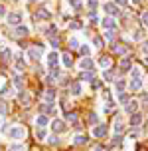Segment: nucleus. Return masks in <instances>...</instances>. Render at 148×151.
Instances as JSON below:
<instances>
[{"label": "nucleus", "instance_id": "2eb2a0df", "mask_svg": "<svg viewBox=\"0 0 148 151\" xmlns=\"http://www.w3.org/2000/svg\"><path fill=\"white\" fill-rule=\"evenodd\" d=\"M99 64H101V68H109V66H111V58H107V56H103V58L99 60Z\"/></svg>", "mask_w": 148, "mask_h": 151}, {"label": "nucleus", "instance_id": "79ce46f5", "mask_svg": "<svg viewBox=\"0 0 148 151\" xmlns=\"http://www.w3.org/2000/svg\"><path fill=\"white\" fill-rule=\"evenodd\" d=\"M142 50H144V52L148 54V42H144V48H142Z\"/></svg>", "mask_w": 148, "mask_h": 151}, {"label": "nucleus", "instance_id": "f3484780", "mask_svg": "<svg viewBox=\"0 0 148 151\" xmlns=\"http://www.w3.org/2000/svg\"><path fill=\"white\" fill-rule=\"evenodd\" d=\"M71 93H75V96H77V93H81V86H79L77 82L71 83Z\"/></svg>", "mask_w": 148, "mask_h": 151}, {"label": "nucleus", "instance_id": "f257e3e1", "mask_svg": "<svg viewBox=\"0 0 148 151\" xmlns=\"http://www.w3.org/2000/svg\"><path fill=\"white\" fill-rule=\"evenodd\" d=\"M24 135H26V129L20 127V125H16V127L10 129V137H12V139H24Z\"/></svg>", "mask_w": 148, "mask_h": 151}, {"label": "nucleus", "instance_id": "bb28decb", "mask_svg": "<svg viewBox=\"0 0 148 151\" xmlns=\"http://www.w3.org/2000/svg\"><path fill=\"white\" fill-rule=\"evenodd\" d=\"M120 68L128 70V68H130V60H123V62H120Z\"/></svg>", "mask_w": 148, "mask_h": 151}, {"label": "nucleus", "instance_id": "dca6fc26", "mask_svg": "<svg viewBox=\"0 0 148 151\" xmlns=\"http://www.w3.org/2000/svg\"><path fill=\"white\" fill-rule=\"evenodd\" d=\"M63 64H65L67 68L73 64V58H71V54H63Z\"/></svg>", "mask_w": 148, "mask_h": 151}, {"label": "nucleus", "instance_id": "c9c22d12", "mask_svg": "<svg viewBox=\"0 0 148 151\" xmlns=\"http://www.w3.org/2000/svg\"><path fill=\"white\" fill-rule=\"evenodd\" d=\"M142 24H144V26H148V12H144V14H142Z\"/></svg>", "mask_w": 148, "mask_h": 151}, {"label": "nucleus", "instance_id": "ea45409f", "mask_svg": "<svg viewBox=\"0 0 148 151\" xmlns=\"http://www.w3.org/2000/svg\"><path fill=\"white\" fill-rule=\"evenodd\" d=\"M97 6V0H89V8H95Z\"/></svg>", "mask_w": 148, "mask_h": 151}, {"label": "nucleus", "instance_id": "c756f323", "mask_svg": "<svg viewBox=\"0 0 148 151\" xmlns=\"http://www.w3.org/2000/svg\"><path fill=\"white\" fill-rule=\"evenodd\" d=\"M118 99H120V101H123V104H126V101H128V96H126V93H123V91H120V96H118Z\"/></svg>", "mask_w": 148, "mask_h": 151}, {"label": "nucleus", "instance_id": "393cba45", "mask_svg": "<svg viewBox=\"0 0 148 151\" xmlns=\"http://www.w3.org/2000/svg\"><path fill=\"white\" fill-rule=\"evenodd\" d=\"M8 151H24V145H20V143H18V145H10V149H8Z\"/></svg>", "mask_w": 148, "mask_h": 151}, {"label": "nucleus", "instance_id": "ddd939ff", "mask_svg": "<svg viewBox=\"0 0 148 151\" xmlns=\"http://www.w3.org/2000/svg\"><path fill=\"white\" fill-rule=\"evenodd\" d=\"M36 18H50V12H47L45 8H40L36 12Z\"/></svg>", "mask_w": 148, "mask_h": 151}, {"label": "nucleus", "instance_id": "412c9836", "mask_svg": "<svg viewBox=\"0 0 148 151\" xmlns=\"http://www.w3.org/2000/svg\"><path fill=\"white\" fill-rule=\"evenodd\" d=\"M140 86H142L140 78H138V80H132V82H130V88H132V90H140Z\"/></svg>", "mask_w": 148, "mask_h": 151}, {"label": "nucleus", "instance_id": "b1692460", "mask_svg": "<svg viewBox=\"0 0 148 151\" xmlns=\"http://www.w3.org/2000/svg\"><path fill=\"white\" fill-rule=\"evenodd\" d=\"M97 113H91V115H89V123H91V125H99V123H97Z\"/></svg>", "mask_w": 148, "mask_h": 151}, {"label": "nucleus", "instance_id": "0eeeda50", "mask_svg": "<svg viewBox=\"0 0 148 151\" xmlns=\"http://www.w3.org/2000/svg\"><path fill=\"white\" fill-rule=\"evenodd\" d=\"M8 22H10V24H20V22H22V14H18V12L10 14V16H8Z\"/></svg>", "mask_w": 148, "mask_h": 151}, {"label": "nucleus", "instance_id": "e433bc0d", "mask_svg": "<svg viewBox=\"0 0 148 151\" xmlns=\"http://www.w3.org/2000/svg\"><path fill=\"white\" fill-rule=\"evenodd\" d=\"M69 28H73V30H77V28H79V22H69Z\"/></svg>", "mask_w": 148, "mask_h": 151}, {"label": "nucleus", "instance_id": "2f4dec72", "mask_svg": "<svg viewBox=\"0 0 148 151\" xmlns=\"http://www.w3.org/2000/svg\"><path fill=\"white\" fill-rule=\"evenodd\" d=\"M47 141H50V143H52V145H57V143H59V139H57V137H55V135H52V137H50V139H47Z\"/></svg>", "mask_w": 148, "mask_h": 151}, {"label": "nucleus", "instance_id": "a211bd4d", "mask_svg": "<svg viewBox=\"0 0 148 151\" xmlns=\"http://www.w3.org/2000/svg\"><path fill=\"white\" fill-rule=\"evenodd\" d=\"M113 50H115V52H117V54H125L126 52V50H128V48H126V46H120V44H115V46H113Z\"/></svg>", "mask_w": 148, "mask_h": 151}, {"label": "nucleus", "instance_id": "aec40b11", "mask_svg": "<svg viewBox=\"0 0 148 151\" xmlns=\"http://www.w3.org/2000/svg\"><path fill=\"white\" fill-rule=\"evenodd\" d=\"M105 10H107V12H111V14H118V10L115 8V4H105Z\"/></svg>", "mask_w": 148, "mask_h": 151}, {"label": "nucleus", "instance_id": "f03ea898", "mask_svg": "<svg viewBox=\"0 0 148 151\" xmlns=\"http://www.w3.org/2000/svg\"><path fill=\"white\" fill-rule=\"evenodd\" d=\"M93 135H95V137H105V135H107V125H105V123H99V125H95V129H93Z\"/></svg>", "mask_w": 148, "mask_h": 151}, {"label": "nucleus", "instance_id": "6ab92c4d", "mask_svg": "<svg viewBox=\"0 0 148 151\" xmlns=\"http://www.w3.org/2000/svg\"><path fill=\"white\" fill-rule=\"evenodd\" d=\"M115 24H117V22H115L113 18H105V20H103V26H105V28H113Z\"/></svg>", "mask_w": 148, "mask_h": 151}, {"label": "nucleus", "instance_id": "a878e982", "mask_svg": "<svg viewBox=\"0 0 148 151\" xmlns=\"http://www.w3.org/2000/svg\"><path fill=\"white\" fill-rule=\"evenodd\" d=\"M115 133H123V123H120V121L115 123Z\"/></svg>", "mask_w": 148, "mask_h": 151}, {"label": "nucleus", "instance_id": "423d86ee", "mask_svg": "<svg viewBox=\"0 0 148 151\" xmlns=\"http://www.w3.org/2000/svg\"><path fill=\"white\" fill-rule=\"evenodd\" d=\"M52 129H53V131H57V133H59V131H63V129H65V123H63V121H61V119H55V121H53V123H52Z\"/></svg>", "mask_w": 148, "mask_h": 151}, {"label": "nucleus", "instance_id": "7c9ffc66", "mask_svg": "<svg viewBox=\"0 0 148 151\" xmlns=\"http://www.w3.org/2000/svg\"><path fill=\"white\" fill-rule=\"evenodd\" d=\"M132 76H134V80H138V76H140V68H132Z\"/></svg>", "mask_w": 148, "mask_h": 151}, {"label": "nucleus", "instance_id": "f704fd0d", "mask_svg": "<svg viewBox=\"0 0 148 151\" xmlns=\"http://www.w3.org/2000/svg\"><path fill=\"white\" fill-rule=\"evenodd\" d=\"M89 52H91V50H89V46H83V48H81V54H83V56H89Z\"/></svg>", "mask_w": 148, "mask_h": 151}, {"label": "nucleus", "instance_id": "6e6552de", "mask_svg": "<svg viewBox=\"0 0 148 151\" xmlns=\"http://www.w3.org/2000/svg\"><path fill=\"white\" fill-rule=\"evenodd\" d=\"M36 125H38V127H44V125H47V117H45L44 113H40V115L36 117Z\"/></svg>", "mask_w": 148, "mask_h": 151}, {"label": "nucleus", "instance_id": "7ed1b4c3", "mask_svg": "<svg viewBox=\"0 0 148 151\" xmlns=\"http://www.w3.org/2000/svg\"><path fill=\"white\" fill-rule=\"evenodd\" d=\"M18 99H20V104H24V106H30L32 104V96H30L28 91H20Z\"/></svg>", "mask_w": 148, "mask_h": 151}, {"label": "nucleus", "instance_id": "cd10ccee", "mask_svg": "<svg viewBox=\"0 0 148 151\" xmlns=\"http://www.w3.org/2000/svg\"><path fill=\"white\" fill-rule=\"evenodd\" d=\"M36 135L40 137V139H44V137H45V131H44V127H40V129H36Z\"/></svg>", "mask_w": 148, "mask_h": 151}, {"label": "nucleus", "instance_id": "39448f33", "mask_svg": "<svg viewBox=\"0 0 148 151\" xmlns=\"http://www.w3.org/2000/svg\"><path fill=\"white\" fill-rule=\"evenodd\" d=\"M40 56H42V46L38 44V46H34V48L30 50V58H32V60H38Z\"/></svg>", "mask_w": 148, "mask_h": 151}, {"label": "nucleus", "instance_id": "c85d7f7f", "mask_svg": "<svg viewBox=\"0 0 148 151\" xmlns=\"http://www.w3.org/2000/svg\"><path fill=\"white\" fill-rule=\"evenodd\" d=\"M22 78H14V86H16V88H22Z\"/></svg>", "mask_w": 148, "mask_h": 151}, {"label": "nucleus", "instance_id": "4c0bfd02", "mask_svg": "<svg viewBox=\"0 0 148 151\" xmlns=\"http://www.w3.org/2000/svg\"><path fill=\"white\" fill-rule=\"evenodd\" d=\"M69 44H71V48H77V40H75V38H71V40H69Z\"/></svg>", "mask_w": 148, "mask_h": 151}, {"label": "nucleus", "instance_id": "37998d69", "mask_svg": "<svg viewBox=\"0 0 148 151\" xmlns=\"http://www.w3.org/2000/svg\"><path fill=\"white\" fill-rule=\"evenodd\" d=\"M117 2H118V4H123V6L126 4V0H117Z\"/></svg>", "mask_w": 148, "mask_h": 151}, {"label": "nucleus", "instance_id": "c03bdc74", "mask_svg": "<svg viewBox=\"0 0 148 151\" xmlns=\"http://www.w3.org/2000/svg\"><path fill=\"white\" fill-rule=\"evenodd\" d=\"M134 2H138V0H134Z\"/></svg>", "mask_w": 148, "mask_h": 151}, {"label": "nucleus", "instance_id": "4be33fe9", "mask_svg": "<svg viewBox=\"0 0 148 151\" xmlns=\"http://www.w3.org/2000/svg\"><path fill=\"white\" fill-rule=\"evenodd\" d=\"M65 117H67V121H71V123H77V113H69V111H67V113H65Z\"/></svg>", "mask_w": 148, "mask_h": 151}, {"label": "nucleus", "instance_id": "9b49d317", "mask_svg": "<svg viewBox=\"0 0 148 151\" xmlns=\"http://www.w3.org/2000/svg\"><path fill=\"white\" fill-rule=\"evenodd\" d=\"M79 66H81V70H87V72H91V68H93V64H91L89 58H83V62L79 64Z\"/></svg>", "mask_w": 148, "mask_h": 151}, {"label": "nucleus", "instance_id": "20e7f679", "mask_svg": "<svg viewBox=\"0 0 148 151\" xmlns=\"http://www.w3.org/2000/svg\"><path fill=\"white\" fill-rule=\"evenodd\" d=\"M57 62H59V56H57L55 52H52L50 56H47V64H50V68H52V70L57 66Z\"/></svg>", "mask_w": 148, "mask_h": 151}, {"label": "nucleus", "instance_id": "f8f14e48", "mask_svg": "<svg viewBox=\"0 0 148 151\" xmlns=\"http://www.w3.org/2000/svg\"><path fill=\"white\" fill-rule=\"evenodd\" d=\"M42 113H55V107L52 106V104H47V106H42Z\"/></svg>", "mask_w": 148, "mask_h": 151}, {"label": "nucleus", "instance_id": "58836bf2", "mask_svg": "<svg viewBox=\"0 0 148 151\" xmlns=\"http://www.w3.org/2000/svg\"><path fill=\"white\" fill-rule=\"evenodd\" d=\"M123 88H125V82H117V90L120 91V90H123Z\"/></svg>", "mask_w": 148, "mask_h": 151}, {"label": "nucleus", "instance_id": "9d476101", "mask_svg": "<svg viewBox=\"0 0 148 151\" xmlns=\"http://www.w3.org/2000/svg\"><path fill=\"white\" fill-rule=\"evenodd\" d=\"M136 109H138V104L136 101H126V111L128 113H136Z\"/></svg>", "mask_w": 148, "mask_h": 151}, {"label": "nucleus", "instance_id": "473e14b6", "mask_svg": "<svg viewBox=\"0 0 148 151\" xmlns=\"http://www.w3.org/2000/svg\"><path fill=\"white\" fill-rule=\"evenodd\" d=\"M0 113H2V115L8 113V106H6V104H0Z\"/></svg>", "mask_w": 148, "mask_h": 151}, {"label": "nucleus", "instance_id": "a19ab883", "mask_svg": "<svg viewBox=\"0 0 148 151\" xmlns=\"http://www.w3.org/2000/svg\"><path fill=\"white\" fill-rule=\"evenodd\" d=\"M4 12H6V8H4L2 4H0V16H4Z\"/></svg>", "mask_w": 148, "mask_h": 151}, {"label": "nucleus", "instance_id": "5701e85b", "mask_svg": "<svg viewBox=\"0 0 148 151\" xmlns=\"http://www.w3.org/2000/svg\"><path fill=\"white\" fill-rule=\"evenodd\" d=\"M75 143H77V145L87 143V137H85V135H77V137H75Z\"/></svg>", "mask_w": 148, "mask_h": 151}, {"label": "nucleus", "instance_id": "1a4fd4ad", "mask_svg": "<svg viewBox=\"0 0 148 151\" xmlns=\"http://www.w3.org/2000/svg\"><path fill=\"white\" fill-rule=\"evenodd\" d=\"M140 123H142L140 113H132V115H130V125H134V127H136V125H140Z\"/></svg>", "mask_w": 148, "mask_h": 151}, {"label": "nucleus", "instance_id": "4468645a", "mask_svg": "<svg viewBox=\"0 0 148 151\" xmlns=\"http://www.w3.org/2000/svg\"><path fill=\"white\" fill-rule=\"evenodd\" d=\"M16 36H28V28L26 26H18L16 28Z\"/></svg>", "mask_w": 148, "mask_h": 151}, {"label": "nucleus", "instance_id": "72a5a7b5", "mask_svg": "<svg viewBox=\"0 0 148 151\" xmlns=\"http://www.w3.org/2000/svg\"><path fill=\"white\" fill-rule=\"evenodd\" d=\"M81 80H93V74H91V72H87V74L81 76Z\"/></svg>", "mask_w": 148, "mask_h": 151}]
</instances>
